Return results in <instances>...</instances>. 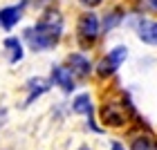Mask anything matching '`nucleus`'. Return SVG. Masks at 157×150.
<instances>
[{
	"label": "nucleus",
	"mask_w": 157,
	"mask_h": 150,
	"mask_svg": "<svg viewBox=\"0 0 157 150\" xmlns=\"http://www.w3.org/2000/svg\"><path fill=\"white\" fill-rule=\"evenodd\" d=\"M119 18H121V16H119V13H112V16H110V18H105V29H110V27H112V25H115V23H117V20H119Z\"/></svg>",
	"instance_id": "obj_13"
},
{
	"label": "nucleus",
	"mask_w": 157,
	"mask_h": 150,
	"mask_svg": "<svg viewBox=\"0 0 157 150\" xmlns=\"http://www.w3.org/2000/svg\"><path fill=\"white\" fill-rule=\"evenodd\" d=\"M101 2H103V0H81V5H85V7H97Z\"/></svg>",
	"instance_id": "obj_14"
},
{
	"label": "nucleus",
	"mask_w": 157,
	"mask_h": 150,
	"mask_svg": "<svg viewBox=\"0 0 157 150\" xmlns=\"http://www.w3.org/2000/svg\"><path fill=\"white\" fill-rule=\"evenodd\" d=\"M126 54H128L126 47H115V49H112L105 58H101V63L97 65V74H99V76H110V74H115V69L126 61Z\"/></svg>",
	"instance_id": "obj_2"
},
{
	"label": "nucleus",
	"mask_w": 157,
	"mask_h": 150,
	"mask_svg": "<svg viewBox=\"0 0 157 150\" xmlns=\"http://www.w3.org/2000/svg\"><path fill=\"white\" fill-rule=\"evenodd\" d=\"M5 47H9V63H18L20 58H23V47H20V40L18 38H7L5 40Z\"/></svg>",
	"instance_id": "obj_12"
},
{
	"label": "nucleus",
	"mask_w": 157,
	"mask_h": 150,
	"mask_svg": "<svg viewBox=\"0 0 157 150\" xmlns=\"http://www.w3.org/2000/svg\"><path fill=\"white\" fill-rule=\"evenodd\" d=\"M99 36V18L97 13H83L81 20H78V38H81V45H88Z\"/></svg>",
	"instance_id": "obj_3"
},
{
	"label": "nucleus",
	"mask_w": 157,
	"mask_h": 150,
	"mask_svg": "<svg viewBox=\"0 0 157 150\" xmlns=\"http://www.w3.org/2000/svg\"><path fill=\"white\" fill-rule=\"evenodd\" d=\"M2 119H5V112H0V123H2Z\"/></svg>",
	"instance_id": "obj_17"
},
{
	"label": "nucleus",
	"mask_w": 157,
	"mask_h": 150,
	"mask_svg": "<svg viewBox=\"0 0 157 150\" xmlns=\"http://www.w3.org/2000/svg\"><path fill=\"white\" fill-rule=\"evenodd\" d=\"M112 150H124V146H121V144H117V141H115V144H112Z\"/></svg>",
	"instance_id": "obj_16"
},
{
	"label": "nucleus",
	"mask_w": 157,
	"mask_h": 150,
	"mask_svg": "<svg viewBox=\"0 0 157 150\" xmlns=\"http://www.w3.org/2000/svg\"><path fill=\"white\" fill-rule=\"evenodd\" d=\"M27 88H29V96H27V103H25V105H29L34 99L40 96L43 92L49 88V85H47L45 78H29V81H27Z\"/></svg>",
	"instance_id": "obj_8"
},
{
	"label": "nucleus",
	"mask_w": 157,
	"mask_h": 150,
	"mask_svg": "<svg viewBox=\"0 0 157 150\" xmlns=\"http://www.w3.org/2000/svg\"><path fill=\"white\" fill-rule=\"evenodd\" d=\"M20 16H23V5L0 9V27H5V29H11V27L20 20Z\"/></svg>",
	"instance_id": "obj_7"
},
{
	"label": "nucleus",
	"mask_w": 157,
	"mask_h": 150,
	"mask_svg": "<svg viewBox=\"0 0 157 150\" xmlns=\"http://www.w3.org/2000/svg\"><path fill=\"white\" fill-rule=\"evenodd\" d=\"M52 81L56 85H61L65 92H72L76 85H74V78H72V72H70L67 67H61V65H56L52 67Z\"/></svg>",
	"instance_id": "obj_5"
},
{
	"label": "nucleus",
	"mask_w": 157,
	"mask_h": 150,
	"mask_svg": "<svg viewBox=\"0 0 157 150\" xmlns=\"http://www.w3.org/2000/svg\"><path fill=\"white\" fill-rule=\"evenodd\" d=\"M78 150H90V148H78Z\"/></svg>",
	"instance_id": "obj_18"
},
{
	"label": "nucleus",
	"mask_w": 157,
	"mask_h": 150,
	"mask_svg": "<svg viewBox=\"0 0 157 150\" xmlns=\"http://www.w3.org/2000/svg\"><path fill=\"white\" fill-rule=\"evenodd\" d=\"M70 65H72V69L78 76H88L90 74V67H92L90 61L85 58L83 54H72V56H70Z\"/></svg>",
	"instance_id": "obj_9"
},
{
	"label": "nucleus",
	"mask_w": 157,
	"mask_h": 150,
	"mask_svg": "<svg viewBox=\"0 0 157 150\" xmlns=\"http://www.w3.org/2000/svg\"><path fill=\"white\" fill-rule=\"evenodd\" d=\"M74 112L78 114H88V119L92 121V101H90V94H78L74 99Z\"/></svg>",
	"instance_id": "obj_10"
},
{
	"label": "nucleus",
	"mask_w": 157,
	"mask_h": 150,
	"mask_svg": "<svg viewBox=\"0 0 157 150\" xmlns=\"http://www.w3.org/2000/svg\"><path fill=\"white\" fill-rule=\"evenodd\" d=\"M130 150H157V141L148 134H139V137L132 139Z\"/></svg>",
	"instance_id": "obj_11"
},
{
	"label": "nucleus",
	"mask_w": 157,
	"mask_h": 150,
	"mask_svg": "<svg viewBox=\"0 0 157 150\" xmlns=\"http://www.w3.org/2000/svg\"><path fill=\"white\" fill-rule=\"evenodd\" d=\"M25 38L29 43L32 49H49L54 47L61 38V18L59 16H49L36 27L25 32Z\"/></svg>",
	"instance_id": "obj_1"
},
{
	"label": "nucleus",
	"mask_w": 157,
	"mask_h": 150,
	"mask_svg": "<svg viewBox=\"0 0 157 150\" xmlns=\"http://www.w3.org/2000/svg\"><path fill=\"white\" fill-rule=\"evenodd\" d=\"M126 108H128V103H117V101H108L103 105V110H101V117L105 123H110V126H121L126 121Z\"/></svg>",
	"instance_id": "obj_4"
},
{
	"label": "nucleus",
	"mask_w": 157,
	"mask_h": 150,
	"mask_svg": "<svg viewBox=\"0 0 157 150\" xmlns=\"http://www.w3.org/2000/svg\"><path fill=\"white\" fill-rule=\"evenodd\" d=\"M137 36L148 45H157V23L155 20H141L137 25Z\"/></svg>",
	"instance_id": "obj_6"
},
{
	"label": "nucleus",
	"mask_w": 157,
	"mask_h": 150,
	"mask_svg": "<svg viewBox=\"0 0 157 150\" xmlns=\"http://www.w3.org/2000/svg\"><path fill=\"white\" fill-rule=\"evenodd\" d=\"M146 2H148V7H151L153 11H157V0H146Z\"/></svg>",
	"instance_id": "obj_15"
}]
</instances>
